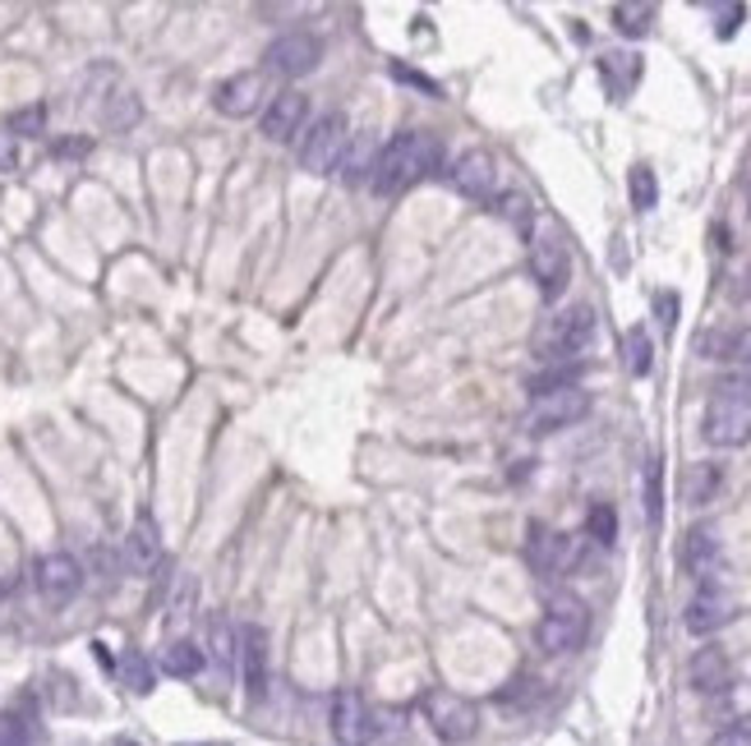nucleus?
Wrapping results in <instances>:
<instances>
[{"label": "nucleus", "instance_id": "45", "mask_svg": "<svg viewBox=\"0 0 751 746\" xmlns=\"http://www.w3.org/2000/svg\"><path fill=\"white\" fill-rule=\"evenodd\" d=\"M747 282H751V272H747Z\"/></svg>", "mask_w": 751, "mask_h": 746}, {"label": "nucleus", "instance_id": "15", "mask_svg": "<svg viewBox=\"0 0 751 746\" xmlns=\"http://www.w3.org/2000/svg\"><path fill=\"white\" fill-rule=\"evenodd\" d=\"M236 663H240V677H245V692L249 700H263L267 696V632L254 622L240 626L236 636Z\"/></svg>", "mask_w": 751, "mask_h": 746}, {"label": "nucleus", "instance_id": "8", "mask_svg": "<svg viewBox=\"0 0 751 746\" xmlns=\"http://www.w3.org/2000/svg\"><path fill=\"white\" fill-rule=\"evenodd\" d=\"M425 719L429 729L442 737V742H471L475 729H479V710L466 700V696H452V692H429L425 700Z\"/></svg>", "mask_w": 751, "mask_h": 746}, {"label": "nucleus", "instance_id": "40", "mask_svg": "<svg viewBox=\"0 0 751 746\" xmlns=\"http://www.w3.org/2000/svg\"><path fill=\"white\" fill-rule=\"evenodd\" d=\"M742 18H747V10H742V5H724V10H719V28H715V33H719L724 42H728V37L738 33V24H742Z\"/></svg>", "mask_w": 751, "mask_h": 746}, {"label": "nucleus", "instance_id": "16", "mask_svg": "<svg viewBox=\"0 0 751 746\" xmlns=\"http://www.w3.org/2000/svg\"><path fill=\"white\" fill-rule=\"evenodd\" d=\"M683 567L691 576H697L701 585H719V572H724V548L715 539V530L710 525H697V530H687V539H683Z\"/></svg>", "mask_w": 751, "mask_h": 746}, {"label": "nucleus", "instance_id": "10", "mask_svg": "<svg viewBox=\"0 0 751 746\" xmlns=\"http://www.w3.org/2000/svg\"><path fill=\"white\" fill-rule=\"evenodd\" d=\"M323 61V42L314 33H281L273 47H267V70H277L281 78H304L314 74Z\"/></svg>", "mask_w": 751, "mask_h": 746}, {"label": "nucleus", "instance_id": "6", "mask_svg": "<svg viewBox=\"0 0 751 746\" xmlns=\"http://www.w3.org/2000/svg\"><path fill=\"white\" fill-rule=\"evenodd\" d=\"M590 415V391L586 387H558V391H545V397L530 401V434H558V428H572L576 420Z\"/></svg>", "mask_w": 751, "mask_h": 746}, {"label": "nucleus", "instance_id": "5", "mask_svg": "<svg viewBox=\"0 0 751 746\" xmlns=\"http://www.w3.org/2000/svg\"><path fill=\"white\" fill-rule=\"evenodd\" d=\"M530 272L539 282V296L545 300H558L572 282V253L563 245V235L558 231H539L530 235Z\"/></svg>", "mask_w": 751, "mask_h": 746}, {"label": "nucleus", "instance_id": "25", "mask_svg": "<svg viewBox=\"0 0 751 746\" xmlns=\"http://www.w3.org/2000/svg\"><path fill=\"white\" fill-rule=\"evenodd\" d=\"M143 121V102H139V92H111L107 97V107H102V125L111 134H125Z\"/></svg>", "mask_w": 751, "mask_h": 746}, {"label": "nucleus", "instance_id": "30", "mask_svg": "<svg viewBox=\"0 0 751 746\" xmlns=\"http://www.w3.org/2000/svg\"><path fill=\"white\" fill-rule=\"evenodd\" d=\"M37 719L28 710H0V746H33Z\"/></svg>", "mask_w": 751, "mask_h": 746}, {"label": "nucleus", "instance_id": "1", "mask_svg": "<svg viewBox=\"0 0 751 746\" xmlns=\"http://www.w3.org/2000/svg\"><path fill=\"white\" fill-rule=\"evenodd\" d=\"M438 166H442L438 134L406 129V134H397L388 148H378V162H374L370 185H374V194H383V199H392V194H406L420 181H429Z\"/></svg>", "mask_w": 751, "mask_h": 746}, {"label": "nucleus", "instance_id": "11", "mask_svg": "<svg viewBox=\"0 0 751 746\" xmlns=\"http://www.w3.org/2000/svg\"><path fill=\"white\" fill-rule=\"evenodd\" d=\"M33 581H37V595L47 604H70L84 585V567L70 554H42L33 562Z\"/></svg>", "mask_w": 751, "mask_h": 746}, {"label": "nucleus", "instance_id": "38", "mask_svg": "<svg viewBox=\"0 0 751 746\" xmlns=\"http://www.w3.org/2000/svg\"><path fill=\"white\" fill-rule=\"evenodd\" d=\"M654 313H660L664 332H673V323H678V296H673V290H660V296H654Z\"/></svg>", "mask_w": 751, "mask_h": 746}, {"label": "nucleus", "instance_id": "12", "mask_svg": "<svg viewBox=\"0 0 751 746\" xmlns=\"http://www.w3.org/2000/svg\"><path fill=\"white\" fill-rule=\"evenodd\" d=\"M448 185L456 194H466V199H475V203L493 199V189H498V162H493V152H485V148L461 152L456 162H452V171H448Z\"/></svg>", "mask_w": 751, "mask_h": 746}, {"label": "nucleus", "instance_id": "21", "mask_svg": "<svg viewBox=\"0 0 751 746\" xmlns=\"http://www.w3.org/2000/svg\"><path fill=\"white\" fill-rule=\"evenodd\" d=\"M641 70H646V65H641L637 51H604V55H600V78H604V88H609L613 102H627V97L637 92Z\"/></svg>", "mask_w": 751, "mask_h": 746}, {"label": "nucleus", "instance_id": "28", "mask_svg": "<svg viewBox=\"0 0 751 746\" xmlns=\"http://www.w3.org/2000/svg\"><path fill=\"white\" fill-rule=\"evenodd\" d=\"M115 673H121V682L129 686L134 696H148V692H152V682H158V673H152L148 655H139V650H125L121 663H115Z\"/></svg>", "mask_w": 751, "mask_h": 746}, {"label": "nucleus", "instance_id": "43", "mask_svg": "<svg viewBox=\"0 0 751 746\" xmlns=\"http://www.w3.org/2000/svg\"><path fill=\"white\" fill-rule=\"evenodd\" d=\"M111 746H139V742H129V737H115Z\"/></svg>", "mask_w": 751, "mask_h": 746}, {"label": "nucleus", "instance_id": "39", "mask_svg": "<svg viewBox=\"0 0 751 746\" xmlns=\"http://www.w3.org/2000/svg\"><path fill=\"white\" fill-rule=\"evenodd\" d=\"M392 78H401V84H415V88H425L429 97H442V88L434 84V78H425V74H415V70H406V65H392Z\"/></svg>", "mask_w": 751, "mask_h": 746}, {"label": "nucleus", "instance_id": "2", "mask_svg": "<svg viewBox=\"0 0 751 746\" xmlns=\"http://www.w3.org/2000/svg\"><path fill=\"white\" fill-rule=\"evenodd\" d=\"M701 434L710 447H747L751 443V378H724L705 406Z\"/></svg>", "mask_w": 751, "mask_h": 746}, {"label": "nucleus", "instance_id": "9", "mask_svg": "<svg viewBox=\"0 0 751 746\" xmlns=\"http://www.w3.org/2000/svg\"><path fill=\"white\" fill-rule=\"evenodd\" d=\"M526 558H530V567H535L539 576H567L572 567L581 562V539L535 525L530 530V544H526Z\"/></svg>", "mask_w": 751, "mask_h": 746}, {"label": "nucleus", "instance_id": "42", "mask_svg": "<svg viewBox=\"0 0 751 746\" xmlns=\"http://www.w3.org/2000/svg\"><path fill=\"white\" fill-rule=\"evenodd\" d=\"M92 148V139H65V144H55V157H84Z\"/></svg>", "mask_w": 751, "mask_h": 746}, {"label": "nucleus", "instance_id": "20", "mask_svg": "<svg viewBox=\"0 0 751 746\" xmlns=\"http://www.w3.org/2000/svg\"><path fill=\"white\" fill-rule=\"evenodd\" d=\"M158 562H162L158 521H152L148 512H139V517H134V525H129V539H125V567L134 576H148V572H158Z\"/></svg>", "mask_w": 751, "mask_h": 746}, {"label": "nucleus", "instance_id": "17", "mask_svg": "<svg viewBox=\"0 0 751 746\" xmlns=\"http://www.w3.org/2000/svg\"><path fill=\"white\" fill-rule=\"evenodd\" d=\"M738 613V604L734 595L724 590V585H701L697 599L687 604V632L691 636H710V632H719L724 622H734Z\"/></svg>", "mask_w": 751, "mask_h": 746}, {"label": "nucleus", "instance_id": "22", "mask_svg": "<svg viewBox=\"0 0 751 746\" xmlns=\"http://www.w3.org/2000/svg\"><path fill=\"white\" fill-rule=\"evenodd\" d=\"M374 162H378V148H374V139L370 134H355V144H346V152H341V162H337V171H341V185H364L374 175Z\"/></svg>", "mask_w": 751, "mask_h": 746}, {"label": "nucleus", "instance_id": "36", "mask_svg": "<svg viewBox=\"0 0 751 746\" xmlns=\"http://www.w3.org/2000/svg\"><path fill=\"white\" fill-rule=\"evenodd\" d=\"M498 212H503V217L516 226V231H522L526 235V240H530V222H535V208H530V199H526V194H503V199H498Z\"/></svg>", "mask_w": 751, "mask_h": 746}, {"label": "nucleus", "instance_id": "26", "mask_svg": "<svg viewBox=\"0 0 751 746\" xmlns=\"http://www.w3.org/2000/svg\"><path fill=\"white\" fill-rule=\"evenodd\" d=\"M705 356L710 360H734V364H751V327L738 332H719V337H705Z\"/></svg>", "mask_w": 751, "mask_h": 746}, {"label": "nucleus", "instance_id": "35", "mask_svg": "<svg viewBox=\"0 0 751 746\" xmlns=\"http://www.w3.org/2000/svg\"><path fill=\"white\" fill-rule=\"evenodd\" d=\"M646 521L650 525L664 521V465L660 461L646 465Z\"/></svg>", "mask_w": 751, "mask_h": 746}, {"label": "nucleus", "instance_id": "7", "mask_svg": "<svg viewBox=\"0 0 751 746\" xmlns=\"http://www.w3.org/2000/svg\"><path fill=\"white\" fill-rule=\"evenodd\" d=\"M346 144H351V125H346V115H341V111L323 115V121L310 129V139L300 144V166L310 171V175H327V171H337V162H341Z\"/></svg>", "mask_w": 751, "mask_h": 746}, {"label": "nucleus", "instance_id": "31", "mask_svg": "<svg viewBox=\"0 0 751 746\" xmlns=\"http://www.w3.org/2000/svg\"><path fill=\"white\" fill-rule=\"evenodd\" d=\"M627 189H631V208L637 212H650L654 203H660V181H654V171L646 162H637L627 171Z\"/></svg>", "mask_w": 751, "mask_h": 746}, {"label": "nucleus", "instance_id": "19", "mask_svg": "<svg viewBox=\"0 0 751 746\" xmlns=\"http://www.w3.org/2000/svg\"><path fill=\"white\" fill-rule=\"evenodd\" d=\"M687 682H691V692L697 696H724L728 686H734V663H728V655L719 650V645H705V650L691 655Z\"/></svg>", "mask_w": 751, "mask_h": 746}, {"label": "nucleus", "instance_id": "33", "mask_svg": "<svg viewBox=\"0 0 751 746\" xmlns=\"http://www.w3.org/2000/svg\"><path fill=\"white\" fill-rule=\"evenodd\" d=\"M654 24V5H613V28L623 37H646Z\"/></svg>", "mask_w": 751, "mask_h": 746}, {"label": "nucleus", "instance_id": "14", "mask_svg": "<svg viewBox=\"0 0 751 746\" xmlns=\"http://www.w3.org/2000/svg\"><path fill=\"white\" fill-rule=\"evenodd\" d=\"M267 97V74L263 70H245V74H230L226 84L213 92V107L230 121H245V115H254Z\"/></svg>", "mask_w": 751, "mask_h": 746}, {"label": "nucleus", "instance_id": "27", "mask_svg": "<svg viewBox=\"0 0 751 746\" xmlns=\"http://www.w3.org/2000/svg\"><path fill=\"white\" fill-rule=\"evenodd\" d=\"M623 364L631 378H646V373L654 369V346H650V332L646 327H631L623 337Z\"/></svg>", "mask_w": 751, "mask_h": 746}, {"label": "nucleus", "instance_id": "23", "mask_svg": "<svg viewBox=\"0 0 751 746\" xmlns=\"http://www.w3.org/2000/svg\"><path fill=\"white\" fill-rule=\"evenodd\" d=\"M236 636H240V626H230L222 613L208 618V650H203V655L213 659L222 673L236 669Z\"/></svg>", "mask_w": 751, "mask_h": 746}, {"label": "nucleus", "instance_id": "24", "mask_svg": "<svg viewBox=\"0 0 751 746\" xmlns=\"http://www.w3.org/2000/svg\"><path fill=\"white\" fill-rule=\"evenodd\" d=\"M203 663H208V655H203V645H195V641H171L162 650V673L166 677H199Z\"/></svg>", "mask_w": 751, "mask_h": 746}, {"label": "nucleus", "instance_id": "32", "mask_svg": "<svg viewBox=\"0 0 751 746\" xmlns=\"http://www.w3.org/2000/svg\"><path fill=\"white\" fill-rule=\"evenodd\" d=\"M5 129L14 134V139H42V134H47V107H42V102L18 107L10 121H5Z\"/></svg>", "mask_w": 751, "mask_h": 746}, {"label": "nucleus", "instance_id": "44", "mask_svg": "<svg viewBox=\"0 0 751 746\" xmlns=\"http://www.w3.org/2000/svg\"><path fill=\"white\" fill-rule=\"evenodd\" d=\"M180 746H222V742H180Z\"/></svg>", "mask_w": 751, "mask_h": 746}, {"label": "nucleus", "instance_id": "13", "mask_svg": "<svg viewBox=\"0 0 751 746\" xmlns=\"http://www.w3.org/2000/svg\"><path fill=\"white\" fill-rule=\"evenodd\" d=\"M333 737L341 746H370L374 742V710L360 692H337L333 696Z\"/></svg>", "mask_w": 751, "mask_h": 746}, {"label": "nucleus", "instance_id": "37", "mask_svg": "<svg viewBox=\"0 0 751 746\" xmlns=\"http://www.w3.org/2000/svg\"><path fill=\"white\" fill-rule=\"evenodd\" d=\"M710 746H751V723H728L724 733L710 737Z\"/></svg>", "mask_w": 751, "mask_h": 746}, {"label": "nucleus", "instance_id": "29", "mask_svg": "<svg viewBox=\"0 0 751 746\" xmlns=\"http://www.w3.org/2000/svg\"><path fill=\"white\" fill-rule=\"evenodd\" d=\"M719 484H724L719 465L701 461V465H691V470H687V480H683V494H687V502H691V507H701V502H710V498H715V488H719Z\"/></svg>", "mask_w": 751, "mask_h": 746}, {"label": "nucleus", "instance_id": "41", "mask_svg": "<svg viewBox=\"0 0 751 746\" xmlns=\"http://www.w3.org/2000/svg\"><path fill=\"white\" fill-rule=\"evenodd\" d=\"M18 166V139L10 129H0V171H14Z\"/></svg>", "mask_w": 751, "mask_h": 746}, {"label": "nucleus", "instance_id": "34", "mask_svg": "<svg viewBox=\"0 0 751 746\" xmlns=\"http://www.w3.org/2000/svg\"><path fill=\"white\" fill-rule=\"evenodd\" d=\"M586 535L600 544V548H609L613 539H618V512H613L609 502H594L590 517H586Z\"/></svg>", "mask_w": 751, "mask_h": 746}, {"label": "nucleus", "instance_id": "3", "mask_svg": "<svg viewBox=\"0 0 751 746\" xmlns=\"http://www.w3.org/2000/svg\"><path fill=\"white\" fill-rule=\"evenodd\" d=\"M586 636H590V608L576 595H553L535 626V645L545 655H572L586 645Z\"/></svg>", "mask_w": 751, "mask_h": 746}, {"label": "nucleus", "instance_id": "18", "mask_svg": "<svg viewBox=\"0 0 751 746\" xmlns=\"http://www.w3.org/2000/svg\"><path fill=\"white\" fill-rule=\"evenodd\" d=\"M304 121H310V97H304V92H281V97H273V102L263 107V139L291 144Z\"/></svg>", "mask_w": 751, "mask_h": 746}, {"label": "nucleus", "instance_id": "4", "mask_svg": "<svg viewBox=\"0 0 751 746\" xmlns=\"http://www.w3.org/2000/svg\"><path fill=\"white\" fill-rule=\"evenodd\" d=\"M590 341H594V309L576 304L549 319V327L539 332V360H576L581 350H590Z\"/></svg>", "mask_w": 751, "mask_h": 746}]
</instances>
